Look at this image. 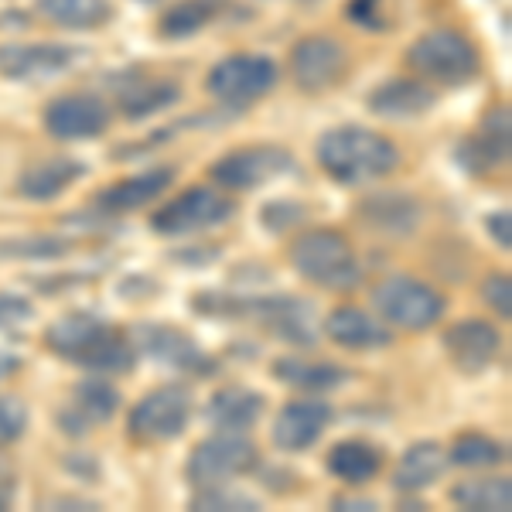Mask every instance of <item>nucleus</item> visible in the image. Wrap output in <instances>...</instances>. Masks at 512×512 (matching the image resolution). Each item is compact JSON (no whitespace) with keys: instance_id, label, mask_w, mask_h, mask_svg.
Listing matches in <instances>:
<instances>
[{"instance_id":"4","label":"nucleus","mask_w":512,"mask_h":512,"mask_svg":"<svg viewBox=\"0 0 512 512\" xmlns=\"http://www.w3.org/2000/svg\"><path fill=\"white\" fill-rule=\"evenodd\" d=\"M287 260H291L297 277L321 287V291L349 294L366 280V270H362V260L349 236L328 226L301 229L287 250Z\"/></svg>"},{"instance_id":"40","label":"nucleus","mask_w":512,"mask_h":512,"mask_svg":"<svg viewBox=\"0 0 512 512\" xmlns=\"http://www.w3.org/2000/svg\"><path fill=\"white\" fill-rule=\"evenodd\" d=\"M35 318V304L21 294H7L0 291V332H11V328H21Z\"/></svg>"},{"instance_id":"44","label":"nucleus","mask_w":512,"mask_h":512,"mask_svg":"<svg viewBox=\"0 0 512 512\" xmlns=\"http://www.w3.org/2000/svg\"><path fill=\"white\" fill-rule=\"evenodd\" d=\"M65 472H72L82 482H96L99 478V461L93 454H82V451H72L69 458H65Z\"/></svg>"},{"instance_id":"39","label":"nucleus","mask_w":512,"mask_h":512,"mask_svg":"<svg viewBox=\"0 0 512 512\" xmlns=\"http://www.w3.org/2000/svg\"><path fill=\"white\" fill-rule=\"evenodd\" d=\"M345 18H349L355 28L366 31H390V11H386V0H349L345 4Z\"/></svg>"},{"instance_id":"10","label":"nucleus","mask_w":512,"mask_h":512,"mask_svg":"<svg viewBox=\"0 0 512 512\" xmlns=\"http://www.w3.org/2000/svg\"><path fill=\"white\" fill-rule=\"evenodd\" d=\"M130 342L137 345V355H147L158 366H168L175 373L195 376V379H212L219 373V359L212 352H205L198 345L195 335H188L185 328L175 325H154V321H144V325L130 328Z\"/></svg>"},{"instance_id":"33","label":"nucleus","mask_w":512,"mask_h":512,"mask_svg":"<svg viewBox=\"0 0 512 512\" xmlns=\"http://www.w3.org/2000/svg\"><path fill=\"white\" fill-rule=\"evenodd\" d=\"M509 461V448L492 434L482 431H465L451 441L448 448V465L454 468H472V472H482V468H499Z\"/></svg>"},{"instance_id":"20","label":"nucleus","mask_w":512,"mask_h":512,"mask_svg":"<svg viewBox=\"0 0 512 512\" xmlns=\"http://www.w3.org/2000/svg\"><path fill=\"white\" fill-rule=\"evenodd\" d=\"M355 222L386 239H410L424 222V202L410 192H373L355 202Z\"/></svg>"},{"instance_id":"41","label":"nucleus","mask_w":512,"mask_h":512,"mask_svg":"<svg viewBox=\"0 0 512 512\" xmlns=\"http://www.w3.org/2000/svg\"><path fill=\"white\" fill-rule=\"evenodd\" d=\"M222 256V246L216 243H192V246H185V250H175V253H168V260L171 263H178V267H188V270H198V267H212Z\"/></svg>"},{"instance_id":"5","label":"nucleus","mask_w":512,"mask_h":512,"mask_svg":"<svg viewBox=\"0 0 512 512\" xmlns=\"http://www.w3.org/2000/svg\"><path fill=\"white\" fill-rule=\"evenodd\" d=\"M407 65L424 82H437V86H468L482 76V52L475 41L458 28H431L420 38L410 41Z\"/></svg>"},{"instance_id":"8","label":"nucleus","mask_w":512,"mask_h":512,"mask_svg":"<svg viewBox=\"0 0 512 512\" xmlns=\"http://www.w3.org/2000/svg\"><path fill=\"white\" fill-rule=\"evenodd\" d=\"M195 396L185 383H164L144 393L127 414V434L137 444H171L188 431Z\"/></svg>"},{"instance_id":"12","label":"nucleus","mask_w":512,"mask_h":512,"mask_svg":"<svg viewBox=\"0 0 512 512\" xmlns=\"http://www.w3.org/2000/svg\"><path fill=\"white\" fill-rule=\"evenodd\" d=\"M297 161L287 147L277 144H253V147H236V151L222 154L219 161H212L209 178L216 181L222 192H256V188L270 185V181L294 175Z\"/></svg>"},{"instance_id":"27","label":"nucleus","mask_w":512,"mask_h":512,"mask_svg":"<svg viewBox=\"0 0 512 512\" xmlns=\"http://www.w3.org/2000/svg\"><path fill=\"white\" fill-rule=\"evenodd\" d=\"M383 465H386L383 448H376L366 437H345V441L332 444V451H328V458H325L328 475H332L335 482L349 485V489L369 485L383 472Z\"/></svg>"},{"instance_id":"29","label":"nucleus","mask_w":512,"mask_h":512,"mask_svg":"<svg viewBox=\"0 0 512 512\" xmlns=\"http://www.w3.org/2000/svg\"><path fill=\"white\" fill-rule=\"evenodd\" d=\"M448 472V448L437 441H414L400 454L393 468V489L400 495H417Z\"/></svg>"},{"instance_id":"7","label":"nucleus","mask_w":512,"mask_h":512,"mask_svg":"<svg viewBox=\"0 0 512 512\" xmlns=\"http://www.w3.org/2000/svg\"><path fill=\"white\" fill-rule=\"evenodd\" d=\"M280 82V65L270 55L260 52H236L219 59L205 76V93L216 99L226 110H246V106L260 103Z\"/></svg>"},{"instance_id":"2","label":"nucleus","mask_w":512,"mask_h":512,"mask_svg":"<svg viewBox=\"0 0 512 512\" xmlns=\"http://www.w3.org/2000/svg\"><path fill=\"white\" fill-rule=\"evenodd\" d=\"M45 349L59 355L62 362L86 369L96 376H123L134 373L137 345L127 332L113 328L99 311H69L45 328Z\"/></svg>"},{"instance_id":"9","label":"nucleus","mask_w":512,"mask_h":512,"mask_svg":"<svg viewBox=\"0 0 512 512\" xmlns=\"http://www.w3.org/2000/svg\"><path fill=\"white\" fill-rule=\"evenodd\" d=\"M236 216V202L229 195H222L212 185H195L178 192L175 198L151 212V229L158 236L178 239V236H195L209 233V229L226 226Z\"/></svg>"},{"instance_id":"21","label":"nucleus","mask_w":512,"mask_h":512,"mask_svg":"<svg viewBox=\"0 0 512 512\" xmlns=\"http://www.w3.org/2000/svg\"><path fill=\"white\" fill-rule=\"evenodd\" d=\"M175 178H178V171L171 168V164L147 168V171H140V175H130V178L117 181V185L96 192L93 209L89 212H96V216H103V219L130 216V212H140V209H147V205L158 202V198L171 188V181Z\"/></svg>"},{"instance_id":"28","label":"nucleus","mask_w":512,"mask_h":512,"mask_svg":"<svg viewBox=\"0 0 512 512\" xmlns=\"http://www.w3.org/2000/svg\"><path fill=\"white\" fill-rule=\"evenodd\" d=\"M270 376L301 393H332L342 390L352 379L345 366L321 362V359H301V355H280V359H274L270 362Z\"/></svg>"},{"instance_id":"30","label":"nucleus","mask_w":512,"mask_h":512,"mask_svg":"<svg viewBox=\"0 0 512 512\" xmlns=\"http://www.w3.org/2000/svg\"><path fill=\"white\" fill-rule=\"evenodd\" d=\"M229 11V0H178L158 21V35L168 41H185L216 24Z\"/></svg>"},{"instance_id":"42","label":"nucleus","mask_w":512,"mask_h":512,"mask_svg":"<svg viewBox=\"0 0 512 512\" xmlns=\"http://www.w3.org/2000/svg\"><path fill=\"white\" fill-rule=\"evenodd\" d=\"M18 489H21L18 465H14L7 454H0V512L14 509V502H18Z\"/></svg>"},{"instance_id":"46","label":"nucleus","mask_w":512,"mask_h":512,"mask_svg":"<svg viewBox=\"0 0 512 512\" xmlns=\"http://www.w3.org/2000/svg\"><path fill=\"white\" fill-rule=\"evenodd\" d=\"M48 509H72V512H82V509H99V502L93 499H79V495H55L48 502Z\"/></svg>"},{"instance_id":"25","label":"nucleus","mask_w":512,"mask_h":512,"mask_svg":"<svg viewBox=\"0 0 512 512\" xmlns=\"http://www.w3.org/2000/svg\"><path fill=\"white\" fill-rule=\"evenodd\" d=\"M267 410V396L250 386H222L205 403V424L219 434H250Z\"/></svg>"},{"instance_id":"43","label":"nucleus","mask_w":512,"mask_h":512,"mask_svg":"<svg viewBox=\"0 0 512 512\" xmlns=\"http://www.w3.org/2000/svg\"><path fill=\"white\" fill-rule=\"evenodd\" d=\"M485 233L492 236V243L499 250H512V212L509 209H495L485 216Z\"/></svg>"},{"instance_id":"18","label":"nucleus","mask_w":512,"mask_h":512,"mask_svg":"<svg viewBox=\"0 0 512 512\" xmlns=\"http://www.w3.org/2000/svg\"><path fill=\"white\" fill-rule=\"evenodd\" d=\"M502 345H506V338L485 318H461L444 328L441 335L444 355L465 376H482L485 369H492L495 359L502 355Z\"/></svg>"},{"instance_id":"23","label":"nucleus","mask_w":512,"mask_h":512,"mask_svg":"<svg viewBox=\"0 0 512 512\" xmlns=\"http://www.w3.org/2000/svg\"><path fill=\"white\" fill-rule=\"evenodd\" d=\"M117 86V110L123 120L140 123L181 103V82L168 76H127L113 79Z\"/></svg>"},{"instance_id":"3","label":"nucleus","mask_w":512,"mask_h":512,"mask_svg":"<svg viewBox=\"0 0 512 512\" xmlns=\"http://www.w3.org/2000/svg\"><path fill=\"white\" fill-rule=\"evenodd\" d=\"M315 161L328 178L345 188L390 178L400 168V147L386 134L359 123H342L318 137Z\"/></svg>"},{"instance_id":"35","label":"nucleus","mask_w":512,"mask_h":512,"mask_svg":"<svg viewBox=\"0 0 512 512\" xmlns=\"http://www.w3.org/2000/svg\"><path fill=\"white\" fill-rule=\"evenodd\" d=\"M188 506L198 512H256L260 509V499H253L250 492L233 489L229 482H222V485H202V489H195Z\"/></svg>"},{"instance_id":"13","label":"nucleus","mask_w":512,"mask_h":512,"mask_svg":"<svg viewBox=\"0 0 512 512\" xmlns=\"http://www.w3.org/2000/svg\"><path fill=\"white\" fill-rule=\"evenodd\" d=\"M509 154H512L509 103L489 106L472 134H465L458 144H454V164L472 178H485V175H495L499 168H506Z\"/></svg>"},{"instance_id":"14","label":"nucleus","mask_w":512,"mask_h":512,"mask_svg":"<svg viewBox=\"0 0 512 512\" xmlns=\"http://www.w3.org/2000/svg\"><path fill=\"white\" fill-rule=\"evenodd\" d=\"M113 106L96 93H65L55 96L52 103L41 110V127L48 137L62 140V144H82V140H96L110 130Z\"/></svg>"},{"instance_id":"45","label":"nucleus","mask_w":512,"mask_h":512,"mask_svg":"<svg viewBox=\"0 0 512 512\" xmlns=\"http://www.w3.org/2000/svg\"><path fill=\"white\" fill-rule=\"evenodd\" d=\"M332 509L338 512H376L379 502L366 495H332Z\"/></svg>"},{"instance_id":"38","label":"nucleus","mask_w":512,"mask_h":512,"mask_svg":"<svg viewBox=\"0 0 512 512\" xmlns=\"http://www.w3.org/2000/svg\"><path fill=\"white\" fill-rule=\"evenodd\" d=\"M482 301L489 304L492 315L499 321L512 318V277L506 270H492V274L482 280Z\"/></svg>"},{"instance_id":"47","label":"nucleus","mask_w":512,"mask_h":512,"mask_svg":"<svg viewBox=\"0 0 512 512\" xmlns=\"http://www.w3.org/2000/svg\"><path fill=\"white\" fill-rule=\"evenodd\" d=\"M14 369H21V359H18V355L0 352V379H7V376L14 373Z\"/></svg>"},{"instance_id":"36","label":"nucleus","mask_w":512,"mask_h":512,"mask_svg":"<svg viewBox=\"0 0 512 512\" xmlns=\"http://www.w3.org/2000/svg\"><path fill=\"white\" fill-rule=\"evenodd\" d=\"M308 212H311L308 202H297V198H270L260 209V226L274 236H287L308 222Z\"/></svg>"},{"instance_id":"15","label":"nucleus","mask_w":512,"mask_h":512,"mask_svg":"<svg viewBox=\"0 0 512 512\" xmlns=\"http://www.w3.org/2000/svg\"><path fill=\"white\" fill-rule=\"evenodd\" d=\"M287 69H291L301 93L318 96L345 79V72H349V52L332 35H304L291 45Z\"/></svg>"},{"instance_id":"1","label":"nucleus","mask_w":512,"mask_h":512,"mask_svg":"<svg viewBox=\"0 0 512 512\" xmlns=\"http://www.w3.org/2000/svg\"><path fill=\"white\" fill-rule=\"evenodd\" d=\"M192 308L212 321H256L263 332L294 349H311L318 342L315 304L297 294H263L256 287L246 291H209L192 297Z\"/></svg>"},{"instance_id":"34","label":"nucleus","mask_w":512,"mask_h":512,"mask_svg":"<svg viewBox=\"0 0 512 512\" xmlns=\"http://www.w3.org/2000/svg\"><path fill=\"white\" fill-rule=\"evenodd\" d=\"M72 253L69 236L55 233H18V236H0V260H18V263H52L65 260Z\"/></svg>"},{"instance_id":"16","label":"nucleus","mask_w":512,"mask_h":512,"mask_svg":"<svg viewBox=\"0 0 512 512\" xmlns=\"http://www.w3.org/2000/svg\"><path fill=\"white\" fill-rule=\"evenodd\" d=\"M79 52L59 41H4L0 45V79L7 82H48L76 65Z\"/></svg>"},{"instance_id":"48","label":"nucleus","mask_w":512,"mask_h":512,"mask_svg":"<svg viewBox=\"0 0 512 512\" xmlns=\"http://www.w3.org/2000/svg\"><path fill=\"white\" fill-rule=\"evenodd\" d=\"M137 4H147V7H151V4H158V0H137Z\"/></svg>"},{"instance_id":"32","label":"nucleus","mask_w":512,"mask_h":512,"mask_svg":"<svg viewBox=\"0 0 512 512\" xmlns=\"http://www.w3.org/2000/svg\"><path fill=\"white\" fill-rule=\"evenodd\" d=\"M448 499L451 506L468 512H509L512 482L509 478H465V482L451 485Z\"/></svg>"},{"instance_id":"19","label":"nucleus","mask_w":512,"mask_h":512,"mask_svg":"<svg viewBox=\"0 0 512 512\" xmlns=\"http://www.w3.org/2000/svg\"><path fill=\"white\" fill-rule=\"evenodd\" d=\"M332 420V403L321 400L318 393H304L301 400H291L277 410L274 427H270V441H274V448L287 454H301L315 448L328 427H332Z\"/></svg>"},{"instance_id":"31","label":"nucleus","mask_w":512,"mask_h":512,"mask_svg":"<svg viewBox=\"0 0 512 512\" xmlns=\"http://www.w3.org/2000/svg\"><path fill=\"white\" fill-rule=\"evenodd\" d=\"M38 14L62 31H99L113 21L110 0H38Z\"/></svg>"},{"instance_id":"22","label":"nucleus","mask_w":512,"mask_h":512,"mask_svg":"<svg viewBox=\"0 0 512 512\" xmlns=\"http://www.w3.org/2000/svg\"><path fill=\"white\" fill-rule=\"evenodd\" d=\"M369 113L379 120H417L437 106V89L420 76L383 79L366 96Z\"/></svg>"},{"instance_id":"17","label":"nucleus","mask_w":512,"mask_h":512,"mask_svg":"<svg viewBox=\"0 0 512 512\" xmlns=\"http://www.w3.org/2000/svg\"><path fill=\"white\" fill-rule=\"evenodd\" d=\"M120 390L110 383V376H86L72 386V403L62 410H55V427L65 437H86L96 427L110 424L120 410Z\"/></svg>"},{"instance_id":"11","label":"nucleus","mask_w":512,"mask_h":512,"mask_svg":"<svg viewBox=\"0 0 512 512\" xmlns=\"http://www.w3.org/2000/svg\"><path fill=\"white\" fill-rule=\"evenodd\" d=\"M260 468V451L246 434H212L198 441L185 461V478L192 489L222 485L233 478L253 475Z\"/></svg>"},{"instance_id":"37","label":"nucleus","mask_w":512,"mask_h":512,"mask_svg":"<svg viewBox=\"0 0 512 512\" xmlns=\"http://www.w3.org/2000/svg\"><path fill=\"white\" fill-rule=\"evenodd\" d=\"M28 431V407H24L21 396L0 393V448L21 441Z\"/></svg>"},{"instance_id":"24","label":"nucleus","mask_w":512,"mask_h":512,"mask_svg":"<svg viewBox=\"0 0 512 512\" xmlns=\"http://www.w3.org/2000/svg\"><path fill=\"white\" fill-rule=\"evenodd\" d=\"M325 335L345 352H379L393 345V328L355 304H338L328 311Z\"/></svg>"},{"instance_id":"6","label":"nucleus","mask_w":512,"mask_h":512,"mask_svg":"<svg viewBox=\"0 0 512 512\" xmlns=\"http://www.w3.org/2000/svg\"><path fill=\"white\" fill-rule=\"evenodd\" d=\"M373 308L379 321L400 332H431L448 315V297L427 280H417L410 274L383 277L373 287Z\"/></svg>"},{"instance_id":"26","label":"nucleus","mask_w":512,"mask_h":512,"mask_svg":"<svg viewBox=\"0 0 512 512\" xmlns=\"http://www.w3.org/2000/svg\"><path fill=\"white\" fill-rule=\"evenodd\" d=\"M86 175H89L86 161L59 154V158H48V161H38V164H31V168H24L18 181H14V192H18L24 202H52V198L65 195Z\"/></svg>"},{"instance_id":"49","label":"nucleus","mask_w":512,"mask_h":512,"mask_svg":"<svg viewBox=\"0 0 512 512\" xmlns=\"http://www.w3.org/2000/svg\"><path fill=\"white\" fill-rule=\"evenodd\" d=\"M304 4H308V0H304Z\"/></svg>"}]
</instances>
